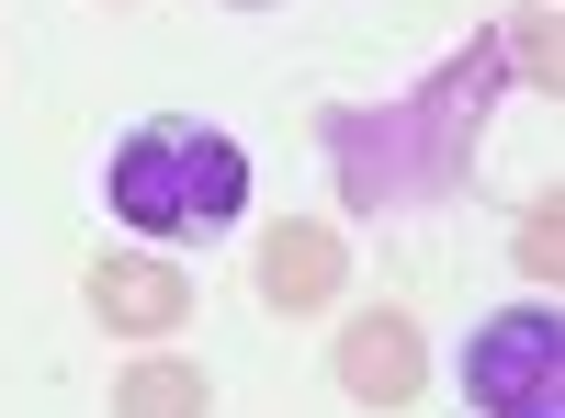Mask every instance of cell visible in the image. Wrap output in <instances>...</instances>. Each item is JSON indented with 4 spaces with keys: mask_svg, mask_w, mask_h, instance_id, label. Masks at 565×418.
<instances>
[{
    "mask_svg": "<svg viewBox=\"0 0 565 418\" xmlns=\"http://www.w3.org/2000/svg\"><path fill=\"white\" fill-rule=\"evenodd\" d=\"M418 385H430V351H418V329L396 306H373V317L340 329V396H362L373 418H396V407H418Z\"/></svg>",
    "mask_w": 565,
    "mask_h": 418,
    "instance_id": "5",
    "label": "cell"
},
{
    "mask_svg": "<svg viewBox=\"0 0 565 418\" xmlns=\"http://www.w3.org/2000/svg\"><path fill=\"white\" fill-rule=\"evenodd\" d=\"M509 249H521L532 283H554V294H565V193H543V204L521 215V238H509Z\"/></svg>",
    "mask_w": 565,
    "mask_h": 418,
    "instance_id": "9",
    "label": "cell"
},
{
    "mask_svg": "<svg viewBox=\"0 0 565 418\" xmlns=\"http://www.w3.org/2000/svg\"><path fill=\"white\" fill-rule=\"evenodd\" d=\"M498 45H509V79H532V90L565 103V12L554 0H521V12L498 23Z\"/></svg>",
    "mask_w": 565,
    "mask_h": 418,
    "instance_id": "8",
    "label": "cell"
},
{
    "mask_svg": "<svg viewBox=\"0 0 565 418\" xmlns=\"http://www.w3.org/2000/svg\"><path fill=\"white\" fill-rule=\"evenodd\" d=\"M204 407H215L204 374H193V362H170V351L125 362V385H114V418H204Z\"/></svg>",
    "mask_w": 565,
    "mask_h": 418,
    "instance_id": "7",
    "label": "cell"
},
{
    "mask_svg": "<svg viewBox=\"0 0 565 418\" xmlns=\"http://www.w3.org/2000/svg\"><path fill=\"white\" fill-rule=\"evenodd\" d=\"M226 12H271V0H226Z\"/></svg>",
    "mask_w": 565,
    "mask_h": 418,
    "instance_id": "10",
    "label": "cell"
},
{
    "mask_svg": "<svg viewBox=\"0 0 565 418\" xmlns=\"http://www.w3.org/2000/svg\"><path fill=\"white\" fill-rule=\"evenodd\" d=\"M90 317H103L114 340H170L181 317H193V271H170L148 249H114V260H90Z\"/></svg>",
    "mask_w": 565,
    "mask_h": 418,
    "instance_id": "4",
    "label": "cell"
},
{
    "mask_svg": "<svg viewBox=\"0 0 565 418\" xmlns=\"http://www.w3.org/2000/svg\"><path fill=\"white\" fill-rule=\"evenodd\" d=\"M340 283H351V249H340V226H306V215H282L271 238H260V294H271L282 317L328 306Z\"/></svg>",
    "mask_w": 565,
    "mask_h": 418,
    "instance_id": "6",
    "label": "cell"
},
{
    "mask_svg": "<svg viewBox=\"0 0 565 418\" xmlns=\"http://www.w3.org/2000/svg\"><path fill=\"white\" fill-rule=\"evenodd\" d=\"M463 396L487 418H565V317L554 306H509L463 340Z\"/></svg>",
    "mask_w": 565,
    "mask_h": 418,
    "instance_id": "3",
    "label": "cell"
},
{
    "mask_svg": "<svg viewBox=\"0 0 565 418\" xmlns=\"http://www.w3.org/2000/svg\"><path fill=\"white\" fill-rule=\"evenodd\" d=\"M249 204V148L215 125H136L114 148V215L136 238H215Z\"/></svg>",
    "mask_w": 565,
    "mask_h": 418,
    "instance_id": "2",
    "label": "cell"
},
{
    "mask_svg": "<svg viewBox=\"0 0 565 418\" xmlns=\"http://www.w3.org/2000/svg\"><path fill=\"white\" fill-rule=\"evenodd\" d=\"M498 90H509V45H498V23H487V34H463L418 90H396V103H340V114H317V125H328V170H340V204H351V215H418V204L463 193Z\"/></svg>",
    "mask_w": 565,
    "mask_h": 418,
    "instance_id": "1",
    "label": "cell"
}]
</instances>
